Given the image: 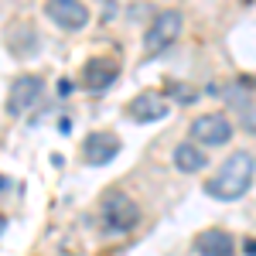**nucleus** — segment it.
Masks as SVG:
<instances>
[{"mask_svg": "<svg viewBox=\"0 0 256 256\" xmlns=\"http://www.w3.org/2000/svg\"><path fill=\"white\" fill-rule=\"evenodd\" d=\"M253 174H256V160L253 154H246V150H236V154H229V160L218 168V174L205 184V192L216 198V202H236L250 192V184H253Z\"/></svg>", "mask_w": 256, "mask_h": 256, "instance_id": "1", "label": "nucleus"}, {"mask_svg": "<svg viewBox=\"0 0 256 256\" xmlns=\"http://www.w3.org/2000/svg\"><path fill=\"white\" fill-rule=\"evenodd\" d=\"M181 24H184V18H181V10H160L158 18H154V24L147 28V34H144V52L147 55H158V52H164V48H171L178 41V34H181Z\"/></svg>", "mask_w": 256, "mask_h": 256, "instance_id": "2", "label": "nucleus"}, {"mask_svg": "<svg viewBox=\"0 0 256 256\" xmlns=\"http://www.w3.org/2000/svg\"><path fill=\"white\" fill-rule=\"evenodd\" d=\"M102 218H106V226L113 232H130L140 222V208L130 195L113 192V195H106V202H102Z\"/></svg>", "mask_w": 256, "mask_h": 256, "instance_id": "3", "label": "nucleus"}, {"mask_svg": "<svg viewBox=\"0 0 256 256\" xmlns=\"http://www.w3.org/2000/svg\"><path fill=\"white\" fill-rule=\"evenodd\" d=\"M192 137L205 147H218V144H229L232 140V123L222 113H205V116L192 120Z\"/></svg>", "mask_w": 256, "mask_h": 256, "instance_id": "4", "label": "nucleus"}, {"mask_svg": "<svg viewBox=\"0 0 256 256\" xmlns=\"http://www.w3.org/2000/svg\"><path fill=\"white\" fill-rule=\"evenodd\" d=\"M38 99H41V79L38 76H18V79L10 82V89H7V113L10 116H20Z\"/></svg>", "mask_w": 256, "mask_h": 256, "instance_id": "5", "label": "nucleus"}, {"mask_svg": "<svg viewBox=\"0 0 256 256\" xmlns=\"http://www.w3.org/2000/svg\"><path fill=\"white\" fill-rule=\"evenodd\" d=\"M44 14L58 24L62 31H79L89 24V7H82V0H48Z\"/></svg>", "mask_w": 256, "mask_h": 256, "instance_id": "6", "label": "nucleus"}, {"mask_svg": "<svg viewBox=\"0 0 256 256\" xmlns=\"http://www.w3.org/2000/svg\"><path fill=\"white\" fill-rule=\"evenodd\" d=\"M116 79H120V62L113 58H92L82 68V82L89 92H106Z\"/></svg>", "mask_w": 256, "mask_h": 256, "instance_id": "7", "label": "nucleus"}, {"mask_svg": "<svg viewBox=\"0 0 256 256\" xmlns=\"http://www.w3.org/2000/svg\"><path fill=\"white\" fill-rule=\"evenodd\" d=\"M120 154V137L116 134H106V130H99V134H89V140H86V147H82V158L89 160V164H96V168H102V164H110V160Z\"/></svg>", "mask_w": 256, "mask_h": 256, "instance_id": "8", "label": "nucleus"}, {"mask_svg": "<svg viewBox=\"0 0 256 256\" xmlns=\"http://www.w3.org/2000/svg\"><path fill=\"white\" fill-rule=\"evenodd\" d=\"M232 246H236V239L226 229H205V232L195 236V253H202V256H229Z\"/></svg>", "mask_w": 256, "mask_h": 256, "instance_id": "9", "label": "nucleus"}, {"mask_svg": "<svg viewBox=\"0 0 256 256\" xmlns=\"http://www.w3.org/2000/svg\"><path fill=\"white\" fill-rule=\"evenodd\" d=\"M130 116L137 120V123H154V120H164L168 116V102L154 92H144L130 102Z\"/></svg>", "mask_w": 256, "mask_h": 256, "instance_id": "10", "label": "nucleus"}, {"mask_svg": "<svg viewBox=\"0 0 256 256\" xmlns=\"http://www.w3.org/2000/svg\"><path fill=\"white\" fill-rule=\"evenodd\" d=\"M205 164H208V160H205V150H198V144L184 140V144L174 147V168L181 174H198Z\"/></svg>", "mask_w": 256, "mask_h": 256, "instance_id": "11", "label": "nucleus"}, {"mask_svg": "<svg viewBox=\"0 0 256 256\" xmlns=\"http://www.w3.org/2000/svg\"><path fill=\"white\" fill-rule=\"evenodd\" d=\"M239 123H242V130H246V134H256V110H253V106L242 113V120H239Z\"/></svg>", "mask_w": 256, "mask_h": 256, "instance_id": "12", "label": "nucleus"}, {"mask_svg": "<svg viewBox=\"0 0 256 256\" xmlns=\"http://www.w3.org/2000/svg\"><path fill=\"white\" fill-rule=\"evenodd\" d=\"M246 250H250V253H256V242H253V239H250V242H246Z\"/></svg>", "mask_w": 256, "mask_h": 256, "instance_id": "13", "label": "nucleus"}, {"mask_svg": "<svg viewBox=\"0 0 256 256\" xmlns=\"http://www.w3.org/2000/svg\"><path fill=\"white\" fill-rule=\"evenodd\" d=\"M4 188H7V181H4V178H0V192H4Z\"/></svg>", "mask_w": 256, "mask_h": 256, "instance_id": "14", "label": "nucleus"}]
</instances>
